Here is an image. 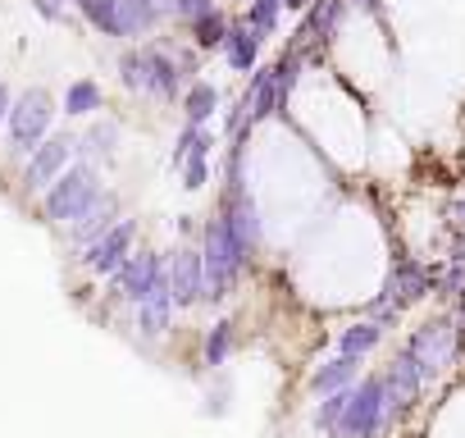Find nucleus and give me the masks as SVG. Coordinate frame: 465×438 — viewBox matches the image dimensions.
<instances>
[{
  "instance_id": "1",
  "label": "nucleus",
  "mask_w": 465,
  "mask_h": 438,
  "mask_svg": "<svg viewBox=\"0 0 465 438\" xmlns=\"http://www.w3.org/2000/svg\"><path fill=\"white\" fill-rule=\"evenodd\" d=\"M96 201V174L92 169H69L51 192H46V214L51 219H78Z\"/></svg>"
},
{
  "instance_id": "6",
  "label": "nucleus",
  "mask_w": 465,
  "mask_h": 438,
  "mask_svg": "<svg viewBox=\"0 0 465 438\" xmlns=\"http://www.w3.org/2000/svg\"><path fill=\"white\" fill-rule=\"evenodd\" d=\"M110 210H114V201H110V196H96V201L78 214L74 238H78V243H83V238H101V234L110 229Z\"/></svg>"
},
{
  "instance_id": "3",
  "label": "nucleus",
  "mask_w": 465,
  "mask_h": 438,
  "mask_svg": "<svg viewBox=\"0 0 465 438\" xmlns=\"http://www.w3.org/2000/svg\"><path fill=\"white\" fill-rule=\"evenodd\" d=\"M128 243H133V224H114V229H105V234L92 243L87 265H92V270H119V265H124Z\"/></svg>"
},
{
  "instance_id": "4",
  "label": "nucleus",
  "mask_w": 465,
  "mask_h": 438,
  "mask_svg": "<svg viewBox=\"0 0 465 438\" xmlns=\"http://www.w3.org/2000/svg\"><path fill=\"white\" fill-rule=\"evenodd\" d=\"M64 160H69V142L60 137V142H46L37 155H33V164H28V187H46L60 169H64Z\"/></svg>"
},
{
  "instance_id": "7",
  "label": "nucleus",
  "mask_w": 465,
  "mask_h": 438,
  "mask_svg": "<svg viewBox=\"0 0 465 438\" xmlns=\"http://www.w3.org/2000/svg\"><path fill=\"white\" fill-rule=\"evenodd\" d=\"M173 288H178V302H192L196 288H201V261L196 252H183L178 265H173Z\"/></svg>"
},
{
  "instance_id": "5",
  "label": "nucleus",
  "mask_w": 465,
  "mask_h": 438,
  "mask_svg": "<svg viewBox=\"0 0 465 438\" xmlns=\"http://www.w3.org/2000/svg\"><path fill=\"white\" fill-rule=\"evenodd\" d=\"M155 279H164L155 256H137V261H128V265L119 270V288H128V297H146Z\"/></svg>"
},
{
  "instance_id": "2",
  "label": "nucleus",
  "mask_w": 465,
  "mask_h": 438,
  "mask_svg": "<svg viewBox=\"0 0 465 438\" xmlns=\"http://www.w3.org/2000/svg\"><path fill=\"white\" fill-rule=\"evenodd\" d=\"M46 124H51V101L42 96V92H33V96H24L19 101V110H15V119H10V128H15V146H33L42 133H46Z\"/></svg>"
},
{
  "instance_id": "9",
  "label": "nucleus",
  "mask_w": 465,
  "mask_h": 438,
  "mask_svg": "<svg viewBox=\"0 0 465 438\" xmlns=\"http://www.w3.org/2000/svg\"><path fill=\"white\" fill-rule=\"evenodd\" d=\"M0 114H5V87H0Z\"/></svg>"
},
{
  "instance_id": "8",
  "label": "nucleus",
  "mask_w": 465,
  "mask_h": 438,
  "mask_svg": "<svg viewBox=\"0 0 465 438\" xmlns=\"http://www.w3.org/2000/svg\"><path fill=\"white\" fill-rule=\"evenodd\" d=\"M92 105H96V87H92V83H78V87L69 92V110L83 114V110H92Z\"/></svg>"
}]
</instances>
